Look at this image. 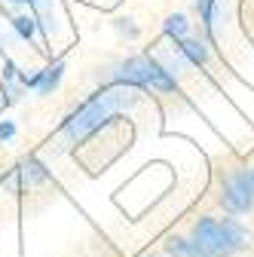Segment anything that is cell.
I'll list each match as a JSON object with an SVG mask.
<instances>
[{"label": "cell", "instance_id": "6da1fadb", "mask_svg": "<svg viewBox=\"0 0 254 257\" xmlns=\"http://www.w3.org/2000/svg\"><path fill=\"white\" fill-rule=\"evenodd\" d=\"M132 104H135V95L125 92V86H116V89H107V92H101V95H95L92 101H86L77 113H71V116L65 119V128H61L65 144L83 141L89 132H95L98 125H104L116 110L132 107Z\"/></svg>", "mask_w": 254, "mask_h": 257}, {"label": "cell", "instance_id": "7a4b0ae2", "mask_svg": "<svg viewBox=\"0 0 254 257\" xmlns=\"http://www.w3.org/2000/svg\"><path fill=\"white\" fill-rule=\"evenodd\" d=\"M113 80L119 86H138V89H153V92H163V95H172L178 92V80L156 64L153 55H129L116 64L113 71Z\"/></svg>", "mask_w": 254, "mask_h": 257}, {"label": "cell", "instance_id": "3957f363", "mask_svg": "<svg viewBox=\"0 0 254 257\" xmlns=\"http://www.w3.org/2000/svg\"><path fill=\"white\" fill-rule=\"evenodd\" d=\"M217 202L220 208H224L227 214H248L254 208V199L248 196V193L236 184V178L227 172V175H220V193H217Z\"/></svg>", "mask_w": 254, "mask_h": 257}, {"label": "cell", "instance_id": "277c9868", "mask_svg": "<svg viewBox=\"0 0 254 257\" xmlns=\"http://www.w3.org/2000/svg\"><path fill=\"white\" fill-rule=\"evenodd\" d=\"M190 242H193L205 257H227L224 254V242H220V227L214 217H199L193 223V236H190Z\"/></svg>", "mask_w": 254, "mask_h": 257}, {"label": "cell", "instance_id": "5b68a950", "mask_svg": "<svg viewBox=\"0 0 254 257\" xmlns=\"http://www.w3.org/2000/svg\"><path fill=\"white\" fill-rule=\"evenodd\" d=\"M217 227H220V242H224V254H227V257H233L236 251H242V248L251 245V233L242 227L236 217L217 220Z\"/></svg>", "mask_w": 254, "mask_h": 257}, {"label": "cell", "instance_id": "8992f818", "mask_svg": "<svg viewBox=\"0 0 254 257\" xmlns=\"http://www.w3.org/2000/svg\"><path fill=\"white\" fill-rule=\"evenodd\" d=\"M178 46V52L187 58V64H205L208 61V43L202 40V37H184V40H178L175 43Z\"/></svg>", "mask_w": 254, "mask_h": 257}, {"label": "cell", "instance_id": "52a82bcc", "mask_svg": "<svg viewBox=\"0 0 254 257\" xmlns=\"http://www.w3.org/2000/svg\"><path fill=\"white\" fill-rule=\"evenodd\" d=\"M61 77H65V64H61V61H55V64H49V68H43V71H40L37 92H40V95H52V92L58 89Z\"/></svg>", "mask_w": 254, "mask_h": 257}, {"label": "cell", "instance_id": "ba28073f", "mask_svg": "<svg viewBox=\"0 0 254 257\" xmlns=\"http://www.w3.org/2000/svg\"><path fill=\"white\" fill-rule=\"evenodd\" d=\"M163 31L178 43V40H184V37H190V19L184 16V13H169L166 16V22H163Z\"/></svg>", "mask_w": 254, "mask_h": 257}, {"label": "cell", "instance_id": "9c48e42d", "mask_svg": "<svg viewBox=\"0 0 254 257\" xmlns=\"http://www.w3.org/2000/svg\"><path fill=\"white\" fill-rule=\"evenodd\" d=\"M166 251H169V257H205L190 239H184V236H172L169 242H166Z\"/></svg>", "mask_w": 254, "mask_h": 257}, {"label": "cell", "instance_id": "30bf717a", "mask_svg": "<svg viewBox=\"0 0 254 257\" xmlns=\"http://www.w3.org/2000/svg\"><path fill=\"white\" fill-rule=\"evenodd\" d=\"M193 7H196V13H199V19H202L205 31L211 34V31H214V22H217V0H193Z\"/></svg>", "mask_w": 254, "mask_h": 257}, {"label": "cell", "instance_id": "8fae6325", "mask_svg": "<svg viewBox=\"0 0 254 257\" xmlns=\"http://www.w3.org/2000/svg\"><path fill=\"white\" fill-rule=\"evenodd\" d=\"M22 175L31 181V184H43L46 178H49V172H46V166L43 163H37V159H28V163L22 166Z\"/></svg>", "mask_w": 254, "mask_h": 257}, {"label": "cell", "instance_id": "7c38bea8", "mask_svg": "<svg viewBox=\"0 0 254 257\" xmlns=\"http://www.w3.org/2000/svg\"><path fill=\"white\" fill-rule=\"evenodd\" d=\"M13 28H16V34L22 40H31V37H34V31H37V19L34 16H16L13 19Z\"/></svg>", "mask_w": 254, "mask_h": 257}, {"label": "cell", "instance_id": "4fadbf2b", "mask_svg": "<svg viewBox=\"0 0 254 257\" xmlns=\"http://www.w3.org/2000/svg\"><path fill=\"white\" fill-rule=\"evenodd\" d=\"M13 135H16V125L10 119H4V122H0V141H10Z\"/></svg>", "mask_w": 254, "mask_h": 257}, {"label": "cell", "instance_id": "5bb4252c", "mask_svg": "<svg viewBox=\"0 0 254 257\" xmlns=\"http://www.w3.org/2000/svg\"><path fill=\"white\" fill-rule=\"evenodd\" d=\"M10 4H31V0H10Z\"/></svg>", "mask_w": 254, "mask_h": 257}, {"label": "cell", "instance_id": "9a60e30c", "mask_svg": "<svg viewBox=\"0 0 254 257\" xmlns=\"http://www.w3.org/2000/svg\"><path fill=\"white\" fill-rule=\"evenodd\" d=\"M0 55H4V40H0Z\"/></svg>", "mask_w": 254, "mask_h": 257}, {"label": "cell", "instance_id": "2e32d148", "mask_svg": "<svg viewBox=\"0 0 254 257\" xmlns=\"http://www.w3.org/2000/svg\"><path fill=\"white\" fill-rule=\"evenodd\" d=\"M251 175H254V169H251Z\"/></svg>", "mask_w": 254, "mask_h": 257}]
</instances>
